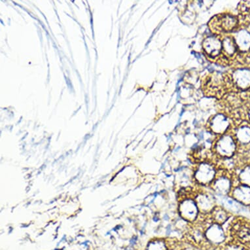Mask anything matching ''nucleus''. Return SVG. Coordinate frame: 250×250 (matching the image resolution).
Returning a JSON list of instances; mask_svg holds the SVG:
<instances>
[{"label":"nucleus","instance_id":"nucleus-1","mask_svg":"<svg viewBox=\"0 0 250 250\" xmlns=\"http://www.w3.org/2000/svg\"><path fill=\"white\" fill-rule=\"evenodd\" d=\"M229 84L232 86L230 76L215 72L205 77L202 83V87L206 95L209 97L220 98L224 95Z\"/></svg>","mask_w":250,"mask_h":250},{"label":"nucleus","instance_id":"nucleus-2","mask_svg":"<svg viewBox=\"0 0 250 250\" xmlns=\"http://www.w3.org/2000/svg\"><path fill=\"white\" fill-rule=\"evenodd\" d=\"M213 155L219 159H230L235 157L239 151V146L231 132L219 136L212 146Z\"/></svg>","mask_w":250,"mask_h":250},{"label":"nucleus","instance_id":"nucleus-3","mask_svg":"<svg viewBox=\"0 0 250 250\" xmlns=\"http://www.w3.org/2000/svg\"><path fill=\"white\" fill-rule=\"evenodd\" d=\"M209 220V215L208 218L203 220V224L205 225L206 240L209 247L221 248L227 242L229 241L228 232L222 225L212 222L211 220L208 222Z\"/></svg>","mask_w":250,"mask_h":250},{"label":"nucleus","instance_id":"nucleus-4","mask_svg":"<svg viewBox=\"0 0 250 250\" xmlns=\"http://www.w3.org/2000/svg\"><path fill=\"white\" fill-rule=\"evenodd\" d=\"M228 229V233L232 239L250 247V220L243 217L234 216Z\"/></svg>","mask_w":250,"mask_h":250},{"label":"nucleus","instance_id":"nucleus-5","mask_svg":"<svg viewBox=\"0 0 250 250\" xmlns=\"http://www.w3.org/2000/svg\"><path fill=\"white\" fill-rule=\"evenodd\" d=\"M234 185V176L233 173L222 168L217 174L212 184L209 186L211 190L218 196H229L232 191Z\"/></svg>","mask_w":250,"mask_h":250},{"label":"nucleus","instance_id":"nucleus-6","mask_svg":"<svg viewBox=\"0 0 250 250\" xmlns=\"http://www.w3.org/2000/svg\"><path fill=\"white\" fill-rule=\"evenodd\" d=\"M217 170L216 165L212 161L199 163L193 172L194 181L200 186H209L214 181Z\"/></svg>","mask_w":250,"mask_h":250},{"label":"nucleus","instance_id":"nucleus-7","mask_svg":"<svg viewBox=\"0 0 250 250\" xmlns=\"http://www.w3.org/2000/svg\"><path fill=\"white\" fill-rule=\"evenodd\" d=\"M238 19L230 14H220L213 17L209 22V27L213 33H229L237 29Z\"/></svg>","mask_w":250,"mask_h":250},{"label":"nucleus","instance_id":"nucleus-8","mask_svg":"<svg viewBox=\"0 0 250 250\" xmlns=\"http://www.w3.org/2000/svg\"><path fill=\"white\" fill-rule=\"evenodd\" d=\"M178 211L181 218L191 224L197 222L201 213L195 197H192L181 198Z\"/></svg>","mask_w":250,"mask_h":250},{"label":"nucleus","instance_id":"nucleus-9","mask_svg":"<svg viewBox=\"0 0 250 250\" xmlns=\"http://www.w3.org/2000/svg\"><path fill=\"white\" fill-rule=\"evenodd\" d=\"M230 127L229 118L222 113L213 115L208 122V128L215 135L222 136L228 133Z\"/></svg>","mask_w":250,"mask_h":250},{"label":"nucleus","instance_id":"nucleus-10","mask_svg":"<svg viewBox=\"0 0 250 250\" xmlns=\"http://www.w3.org/2000/svg\"><path fill=\"white\" fill-rule=\"evenodd\" d=\"M195 200L201 214H209L216 206V198L208 192H198L195 196Z\"/></svg>","mask_w":250,"mask_h":250},{"label":"nucleus","instance_id":"nucleus-11","mask_svg":"<svg viewBox=\"0 0 250 250\" xmlns=\"http://www.w3.org/2000/svg\"><path fill=\"white\" fill-rule=\"evenodd\" d=\"M232 86L239 90H247L250 88V70L238 68L230 76Z\"/></svg>","mask_w":250,"mask_h":250},{"label":"nucleus","instance_id":"nucleus-12","mask_svg":"<svg viewBox=\"0 0 250 250\" xmlns=\"http://www.w3.org/2000/svg\"><path fill=\"white\" fill-rule=\"evenodd\" d=\"M239 149H248L250 147V123L244 121L238 125L233 132Z\"/></svg>","mask_w":250,"mask_h":250},{"label":"nucleus","instance_id":"nucleus-13","mask_svg":"<svg viewBox=\"0 0 250 250\" xmlns=\"http://www.w3.org/2000/svg\"><path fill=\"white\" fill-rule=\"evenodd\" d=\"M229 196L242 205L250 207V186L235 181Z\"/></svg>","mask_w":250,"mask_h":250},{"label":"nucleus","instance_id":"nucleus-14","mask_svg":"<svg viewBox=\"0 0 250 250\" xmlns=\"http://www.w3.org/2000/svg\"><path fill=\"white\" fill-rule=\"evenodd\" d=\"M204 51L211 58L219 57L222 51V42L217 36H209L204 40Z\"/></svg>","mask_w":250,"mask_h":250},{"label":"nucleus","instance_id":"nucleus-15","mask_svg":"<svg viewBox=\"0 0 250 250\" xmlns=\"http://www.w3.org/2000/svg\"><path fill=\"white\" fill-rule=\"evenodd\" d=\"M233 36L238 51L248 53L250 51V32L245 29L236 30Z\"/></svg>","mask_w":250,"mask_h":250},{"label":"nucleus","instance_id":"nucleus-16","mask_svg":"<svg viewBox=\"0 0 250 250\" xmlns=\"http://www.w3.org/2000/svg\"><path fill=\"white\" fill-rule=\"evenodd\" d=\"M232 215L228 210L221 206H215L209 214V218L212 222L216 223L222 226H224L229 220Z\"/></svg>","mask_w":250,"mask_h":250},{"label":"nucleus","instance_id":"nucleus-17","mask_svg":"<svg viewBox=\"0 0 250 250\" xmlns=\"http://www.w3.org/2000/svg\"><path fill=\"white\" fill-rule=\"evenodd\" d=\"M222 42V53L224 55L225 59H229V58H232L234 56H235L238 52V49L237 47H236L233 36H227Z\"/></svg>","mask_w":250,"mask_h":250},{"label":"nucleus","instance_id":"nucleus-18","mask_svg":"<svg viewBox=\"0 0 250 250\" xmlns=\"http://www.w3.org/2000/svg\"><path fill=\"white\" fill-rule=\"evenodd\" d=\"M233 174L236 182L250 186V163L238 167Z\"/></svg>","mask_w":250,"mask_h":250},{"label":"nucleus","instance_id":"nucleus-19","mask_svg":"<svg viewBox=\"0 0 250 250\" xmlns=\"http://www.w3.org/2000/svg\"><path fill=\"white\" fill-rule=\"evenodd\" d=\"M146 250H170V244L164 238H155L148 243Z\"/></svg>","mask_w":250,"mask_h":250},{"label":"nucleus","instance_id":"nucleus-20","mask_svg":"<svg viewBox=\"0 0 250 250\" xmlns=\"http://www.w3.org/2000/svg\"><path fill=\"white\" fill-rule=\"evenodd\" d=\"M222 250H250V247L236 241L235 240L231 239L227 242L224 246L221 248Z\"/></svg>","mask_w":250,"mask_h":250},{"label":"nucleus","instance_id":"nucleus-21","mask_svg":"<svg viewBox=\"0 0 250 250\" xmlns=\"http://www.w3.org/2000/svg\"><path fill=\"white\" fill-rule=\"evenodd\" d=\"M181 250H198V248H196L195 246H193V247L182 248Z\"/></svg>","mask_w":250,"mask_h":250},{"label":"nucleus","instance_id":"nucleus-22","mask_svg":"<svg viewBox=\"0 0 250 250\" xmlns=\"http://www.w3.org/2000/svg\"><path fill=\"white\" fill-rule=\"evenodd\" d=\"M206 250H222L220 248L209 247Z\"/></svg>","mask_w":250,"mask_h":250},{"label":"nucleus","instance_id":"nucleus-23","mask_svg":"<svg viewBox=\"0 0 250 250\" xmlns=\"http://www.w3.org/2000/svg\"><path fill=\"white\" fill-rule=\"evenodd\" d=\"M248 119H249V121H248V122H250V111H248Z\"/></svg>","mask_w":250,"mask_h":250}]
</instances>
